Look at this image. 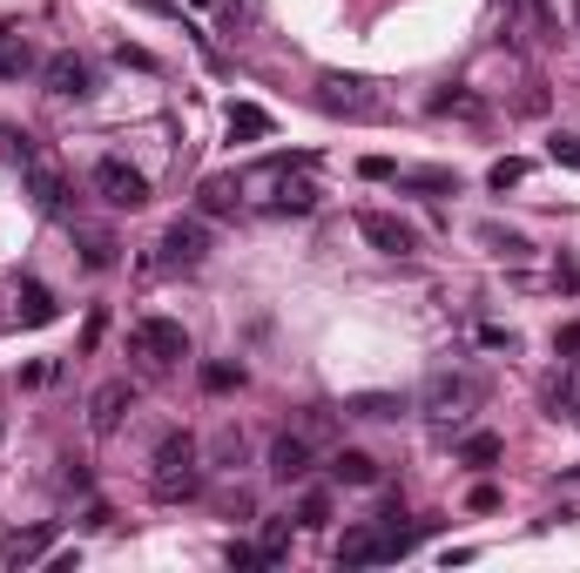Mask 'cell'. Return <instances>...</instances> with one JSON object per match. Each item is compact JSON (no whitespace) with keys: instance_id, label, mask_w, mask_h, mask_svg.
Here are the masks:
<instances>
[{"instance_id":"obj_1","label":"cell","mask_w":580,"mask_h":573,"mask_svg":"<svg viewBox=\"0 0 580 573\" xmlns=\"http://www.w3.org/2000/svg\"><path fill=\"white\" fill-rule=\"evenodd\" d=\"M486 398V385L479 378H466V371H439V378H426V391H419V405L439 419V426H466V412Z\"/></svg>"},{"instance_id":"obj_2","label":"cell","mask_w":580,"mask_h":573,"mask_svg":"<svg viewBox=\"0 0 580 573\" xmlns=\"http://www.w3.org/2000/svg\"><path fill=\"white\" fill-rule=\"evenodd\" d=\"M129 351L149 358V365H183L190 358V331L176 317H135L129 324Z\"/></svg>"},{"instance_id":"obj_3","label":"cell","mask_w":580,"mask_h":573,"mask_svg":"<svg viewBox=\"0 0 580 573\" xmlns=\"http://www.w3.org/2000/svg\"><path fill=\"white\" fill-rule=\"evenodd\" d=\"M203 257H210V223L203 216H176L155 243V264H170V270H196Z\"/></svg>"},{"instance_id":"obj_4","label":"cell","mask_w":580,"mask_h":573,"mask_svg":"<svg viewBox=\"0 0 580 573\" xmlns=\"http://www.w3.org/2000/svg\"><path fill=\"white\" fill-rule=\"evenodd\" d=\"M89 183H95V196H102L109 209H142V203H149V176H142V170H129L122 155H102Z\"/></svg>"},{"instance_id":"obj_5","label":"cell","mask_w":580,"mask_h":573,"mask_svg":"<svg viewBox=\"0 0 580 573\" xmlns=\"http://www.w3.org/2000/svg\"><path fill=\"white\" fill-rule=\"evenodd\" d=\"M317 109L352 115V122H372V115H378V95L365 89L358 74H324V81H317Z\"/></svg>"},{"instance_id":"obj_6","label":"cell","mask_w":580,"mask_h":573,"mask_svg":"<svg viewBox=\"0 0 580 573\" xmlns=\"http://www.w3.org/2000/svg\"><path fill=\"white\" fill-rule=\"evenodd\" d=\"M358 236L372 243V250H385V257H411V250H419V229H411L405 216H391V209H358Z\"/></svg>"},{"instance_id":"obj_7","label":"cell","mask_w":580,"mask_h":573,"mask_svg":"<svg viewBox=\"0 0 580 573\" xmlns=\"http://www.w3.org/2000/svg\"><path fill=\"white\" fill-rule=\"evenodd\" d=\"M21 176H28V196H34V203H41L48 216H74V190L61 183V170H48V162L34 155V162H28Z\"/></svg>"},{"instance_id":"obj_8","label":"cell","mask_w":580,"mask_h":573,"mask_svg":"<svg viewBox=\"0 0 580 573\" xmlns=\"http://www.w3.org/2000/svg\"><path fill=\"white\" fill-rule=\"evenodd\" d=\"M41 81H48V95H89L95 89V74H89V61H81V54H48L41 61Z\"/></svg>"},{"instance_id":"obj_9","label":"cell","mask_w":580,"mask_h":573,"mask_svg":"<svg viewBox=\"0 0 580 573\" xmlns=\"http://www.w3.org/2000/svg\"><path fill=\"white\" fill-rule=\"evenodd\" d=\"M129 405H135V385H129V378H109V385L89 398V426H95V432H115Z\"/></svg>"},{"instance_id":"obj_10","label":"cell","mask_w":580,"mask_h":573,"mask_svg":"<svg viewBox=\"0 0 580 573\" xmlns=\"http://www.w3.org/2000/svg\"><path fill=\"white\" fill-rule=\"evenodd\" d=\"M385 560V520H365L338 540V566H378Z\"/></svg>"},{"instance_id":"obj_11","label":"cell","mask_w":580,"mask_h":573,"mask_svg":"<svg viewBox=\"0 0 580 573\" xmlns=\"http://www.w3.org/2000/svg\"><path fill=\"white\" fill-rule=\"evenodd\" d=\"M271 472L291 485V479H304L311 472V439L304 432H284V439H271Z\"/></svg>"},{"instance_id":"obj_12","label":"cell","mask_w":580,"mask_h":573,"mask_svg":"<svg viewBox=\"0 0 580 573\" xmlns=\"http://www.w3.org/2000/svg\"><path fill=\"white\" fill-rule=\"evenodd\" d=\"M345 412H352V419L385 426V419H398V412H405V398H398V391H352V398H345Z\"/></svg>"},{"instance_id":"obj_13","label":"cell","mask_w":580,"mask_h":573,"mask_svg":"<svg viewBox=\"0 0 580 573\" xmlns=\"http://www.w3.org/2000/svg\"><path fill=\"white\" fill-rule=\"evenodd\" d=\"M54 310H61V304H54V290H48V284H21V297H14V317L28 324V331L54 324Z\"/></svg>"},{"instance_id":"obj_14","label":"cell","mask_w":580,"mask_h":573,"mask_svg":"<svg viewBox=\"0 0 580 573\" xmlns=\"http://www.w3.org/2000/svg\"><path fill=\"white\" fill-rule=\"evenodd\" d=\"M330 479H338V485H372L378 479V459L358 452V446H345V452H330Z\"/></svg>"},{"instance_id":"obj_15","label":"cell","mask_w":580,"mask_h":573,"mask_svg":"<svg viewBox=\"0 0 580 573\" xmlns=\"http://www.w3.org/2000/svg\"><path fill=\"white\" fill-rule=\"evenodd\" d=\"M391 183L398 190H419V196H459V176L452 170H398Z\"/></svg>"},{"instance_id":"obj_16","label":"cell","mask_w":580,"mask_h":573,"mask_svg":"<svg viewBox=\"0 0 580 573\" xmlns=\"http://www.w3.org/2000/svg\"><path fill=\"white\" fill-rule=\"evenodd\" d=\"M183 465H196V439H190V432H162V446H155V472H183Z\"/></svg>"},{"instance_id":"obj_17","label":"cell","mask_w":580,"mask_h":573,"mask_svg":"<svg viewBox=\"0 0 580 573\" xmlns=\"http://www.w3.org/2000/svg\"><path fill=\"white\" fill-rule=\"evenodd\" d=\"M21 74H34V48L21 34H0V81H21Z\"/></svg>"},{"instance_id":"obj_18","label":"cell","mask_w":580,"mask_h":573,"mask_svg":"<svg viewBox=\"0 0 580 573\" xmlns=\"http://www.w3.org/2000/svg\"><path fill=\"white\" fill-rule=\"evenodd\" d=\"M257 135H271V115L257 102H236L230 109V142H257Z\"/></svg>"},{"instance_id":"obj_19","label":"cell","mask_w":580,"mask_h":573,"mask_svg":"<svg viewBox=\"0 0 580 573\" xmlns=\"http://www.w3.org/2000/svg\"><path fill=\"white\" fill-rule=\"evenodd\" d=\"M203 493V472L183 465V472H155V500H196Z\"/></svg>"},{"instance_id":"obj_20","label":"cell","mask_w":580,"mask_h":573,"mask_svg":"<svg viewBox=\"0 0 580 573\" xmlns=\"http://www.w3.org/2000/svg\"><path fill=\"white\" fill-rule=\"evenodd\" d=\"M479 243H486V250H500V257H527V236L520 229H500V223H486Z\"/></svg>"},{"instance_id":"obj_21","label":"cell","mask_w":580,"mask_h":573,"mask_svg":"<svg viewBox=\"0 0 580 573\" xmlns=\"http://www.w3.org/2000/svg\"><path fill=\"white\" fill-rule=\"evenodd\" d=\"M257 553H264V566H284V553H291V526H284V520H271V526H264V540H257Z\"/></svg>"},{"instance_id":"obj_22","label":"cell","mask_w":580,"mask_h":573,"mask_svg":"<svg viewBox=\"0 0 580 573\" xmlns=\"http://www.w3.org/2000/svg\"><path fill=\"white\" fill-rule=\"evenodd\" d=\"M500 452H507V446L492 439V432H472V439L459 446V459H466V465H492V459H500Z\"/></svg>"},{"instance_id":"obj_23","label":"cell","mask_w":580,"mask_h":573,"mask_svg":"<svg viewBox=\"0 0 580 573\" xmlns=\"http://www.w3.org/2000/svg\"><path fill=\"white\" fill-rule=\"evenodd\" d=\"M0 553H8V560H41V553H48V526H34V533H14L8 546H0Z\"/></svg>"},{"instance_id":"obj_24","label":"cell","mask_w":580,"mask_h":573,"mask_svg":"<svg viewBox=\"0 0 580 573\" xmlns=\"http://www.w3.org/2000/svg\"><path fill=\"white\" fill-rule=\"evenodd\" d=\"M277 209H297V216H304V209H317V190H311L304 176H297V183H277Z\"/></svg>"},{"instance_id":"obj_25","label":"cell","mask_w":580,"mask_h":573,"mask_svg":"<svg viewBox=\"0 0 580 573\" xmlns=\"http://www.w3.org/2000/svg\"><path fill=\"white\" fill-rule=\"evenodd\" d=\"M297 526H311V533L330 526V493H304V500H297Z\"/></svg>"},{"instance_id":"obj_26","label":"cell","mask_w":580,"mask_h":573,"mask_svg":"<svg viewBox=\"0 0 580 573\" xmlns=\"http://www.w3.org/2000/svg\"><path fill=\"white\" fill-rule=\"evenodd\" d=\"M243 385V365H203V391H236Z\"/></svg>"},{"instance_id":"obj_27","label":"cell","mask_w":580,"mask_h":573,"mask_svg":"<svg viewBox=\"0 0 580 573\" xmlns=\"http://www.w3.org/2000/svg\"><path fill=\"white\" fill-rule=\"evenodd\" d=\"M223 560H230L236 573H257V566H264V553H257L251 540H230V546H223Z\"/></svg>"},{"instance_id":"obj_28","label":"cell","mask_w":580,"mask_h":573,"mask_svg":"<svg viewBox=\"0 0 580 573\" xmlns=\"http://www.w3.org/2000/svg\"><path fill=\"white\" fill-rule=\"evenodd\" d=\"M520 176H527V162H520V155H507V162H492V176H486V183H492V190H513Z\"/></svg>"},{"instance_id":"obj_29","label":"cell","mask_w":580,"mask_h":573,"mask_svg":"<svg viewBox=\"0 0 580 573\" xmlns=\"http://www.w3.org/2000/svg\"><path fill=\"white\" fill-rule=\"evenodd\" d=\"M81 257H89V270H109V264H115V243H109V236L95 229V236H89V250H81Z\"/></svg>"},{"instance_id":"obj_30","label":"cell","mask_w":580,"mask_h":573,"mask_svg":"<svg viewBox=\"0 0 580 573\" xmlns=\"http://www.w3.org/2000/svg\"><path fill=\"white\" fill-rule=\"evenodd\" d=\"M547 155H553V162H567V170H580V135H553V142H547Z\"/></svg>"},{"instance_id":"obj_31","label":"cell","mask_w":580,"mask_h":573,"mask_svg":"<svg viewBox=\"0 0 580 573\" xmlns=\"http://www.w3.org/2000/svg\"><path fill=\"white\" fill-rule=\"evenodd\" d=\"M553 290H567V297L580 290V264H573V257H560V264H553Z\"/></svg>"},{"instance_id":"obj_32","label":"cell","mask_w":580,"mask_h":573,"mask_svg":"<svg viewBox=\"0 0 580 573\" xmlns=\"http://www.w3.org/2000/svg\"><path fill=\"white\" fill-rule=\"evenodd\" d=\"M230 203H236L230 183H203V209H230Z\"/></svg>"}]
</instances>
